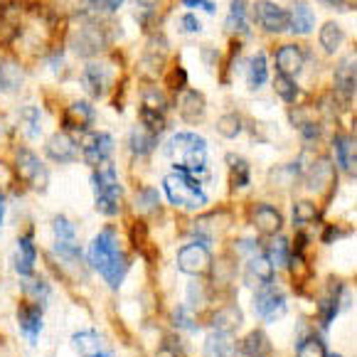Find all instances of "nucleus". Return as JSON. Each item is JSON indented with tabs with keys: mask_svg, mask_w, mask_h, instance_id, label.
<instances>
[{
	"mask_svg": "<svg viewBox=\"0 0 357 357\" xmlns=\"http://www.w3.org/2000/svg\"><path fill=\"white\" fill-rule=\"evenodd\" d=\"M89 261L96 271L104 276V281L111 289H119L128 271V261L123 257L121 247H119V239H116V231L111 227H106L104 231L96 234V239L89 247Z\"/></svg>",
	"mask_w": 357,
	"mask_h": 357,
	"instance_id": "f257e3e1",
	"label": "nucleus"
},
{
	"mask_svg": "<svg viewBox=\"0 0 357 357\" xmlns=\"http://www.w3.org/2000/svg\"><path fill=\"white\" fill-rule=\"evenodd\" d=\"M170 158L175 160V170L178 173H185L190 178L197 180V175L205 173L207 168V143L202 136L197 133H175L170 138L168 148H165Z\"/></svg>",
	"mask_w": 357,
	"mask_h": 357,
	"instance_id": "f03ea898",
	"label": "nucleus"
},
{
	"mask_svg": "<svg viewBox=\"0 0 357 357\" xmlns=\"http://www.w3.org/2000/svg\"><path fill=\"white\" fill-rule=\"evenodd\" d=\"M94 190H96V210L106 217H114L121 212V197H123V190L119 185V178H116V170L114 165L106 160V163L96 165L94 170Z\"/></svg>",
	"mask_w": 357,
	"mask_h": 357,
	"instance_id": "7ed1b4c3",
	"label": "nucleus"
},
{
	"mask_svg": "<svg viewBox=\"0 0 357 357\" xmlns=\"http://www.w3.org/2000/svg\"><path fill=\"white\" fill-rule=\"evenodd\" d=\"M163 188L168 200L173 202L175 207H183V210H200V207L207 205V195L202 192L200 180L190 178L185 173H170L168 178L163 180Z\"/></svg>",
	"mask_w": 357,
	"mask_h": 357,
	"instance_id": "20e7f679",
	"label": "nucleus"
},
{
	"mask_svg": "<svg viewBox=\"0 0 357 357\" xmlns=\"http://www.w3.org/2000/svg\"><path fill=\"white\" fill-rule=\"evenodd\" d=\"M15 173H17V178L25 180L30 188L40 190V192L47 190V183H50L47 168H45L43 160L32 151H27V148H20V151L15 153Z\"/></svg>",
	"mask_w": 357,
	"mask_h": 357,
	"instance_id": "39448f33",
	"label": "nucleus"
},
{
	"mask_svg": "<svg viewBox=\"0 0 357 357\" xmlns=\"http://www.w3.org/2000/svg\"><path fill=\"white\" fill-rule=\"evenodd\" d=\"M254 310L261 315L266 323L279 321L286 313V296L281 289H276L273 284L259 286V291L254 294Z\"/></svg>",
	"mask_w": 357,
	"mask_h": 357,
	"instance_id": "423d86ee",
	"label": "nucleus"
},
{
	"mask_svg": "<svg viewBox=\"0 0 357 357\" xmlns=\"http://www.w3.org/2000/svg\"><path fill=\"white\" fill-rule=\"evenodd\" d=\"M178 268L188 276H205L212 271V254L202 244H188L178 254Z\"/></svg>",
	"mask_w": 357,
	"mask_h": 357,
	"instance_id": "0eeeda50",
	"label": "nucleus"
},
{
	"mask_svg": "<svg viewBox=\"0 0 357 357\" xmlns=\"http://www.w3.org/2000/svg\"><path fill=\"white\" fill-rule=\"evenodd\" d=\"M72 50L79 57H94V54L104 52L106 50V35L99 25L86 22L84 27H79L77 35L72 40Z\"/></svg>",
	"mask_w": 357,
	"mask_h": 357,
	"instance_id": "6e6552de",
	"label": "nucleus"
},
{
	"mask_svg": "<svg viewBox=\"0 0 357 357\" xmlns=\"http://www.w3.org/2000/svg\"><path fill=\"white\" fill-rule=\"evenodd\" d=\"M54 236H57V254H62L69 261H79V242H77V229L67 217H54L52 222Z\"/></svg>",
	"mask_w": 357,
	"mask_h": 357,
	"instance_id": "1a4fd4ad",
	"label": "nucleus"
},
{
	"mask_svg": "<svg viewBox=\"0 0 357 357\" xmlns=\"http://www.w3.org/2000/svg\"><path fill=\"white\" fill-rule=\"evenodd\" d=\"M111 151H114V138L109 133H91L86 136V141L82 143V153H84V160L89 165H101L109 160Z\"/></svg>",
	"mask_w": 357,
	"mask_h": 357,
	"instance_id": "9d476101",
	"label": "nucleus"
},
{
	"mask_svg": "<svg viewBox=\"0 0 357 357\" xmlns=\"http://www.w3.org/2000/svg\"><path fill=\"white\" fill-rule=\"evenodd\" d=\"M72 342L82 357H114V350L109 347V342H106L96 331L74 333Z\"/></svg>",
	"mask_w": 357,
	"mask_h": 357,
	"instance_id": "9b49d317",
	"label": "nucleus"
},
{
	"mask_svg": "<svg viewBox=\"0 0 357 357\" xmlns=\"http://www.w3.org/2000/svg\"><path fill=\"white\" fill-rule=\"evenodd\" d=\"M257 20L261 22L264 30L273 32V35L289 30V13H286L281 6L268 3V0H261V3L257 6Z\"/></svg>",
	"mask_w": 357,
	"mask_h": 357,
	"instance_id": "f8f14e48",
	"label": "nucleus"
},
{
	"mask_svg": "<svg viewBox=\"0 0 357 357\" xmlns=\"http://www.w3.org/2000/svg\"><path fill=\"white\" fill-rule=\"evenodd\" d=\"M62 123L67 131L84 133L86 128L94 123V109H91V104H86V101H74V104H69L67 109H64Z\"/></svg>",
	"mask_w": 357,
	"mask_h": 357,
	"instance_id": "ddd939ff",
	"label": "nucleus"
},
{
	"mask_svg": "<svg viewBox=\"0 0 357 357\" xmlns=\"http://www.w3.org/2000/svg\"><path fill=\"white\" fill-rule=\"evenodd\" d=\"M17 323H20V331L25 333L27 340L35 345L37 337H40V331H43V308L37 303H30V301L20 303V308H17Z\"/></svg>",
	"mask_w": 357,
	"mask_h": 357,
	"instance_id": "4468645a",
	"label": "nucleus"
},
{
	"mask_svg": "<svg viewBox=\"0 0 357 357\" xmlns=\"http://www.w3.org/2000/svg\"><path fill=\"white\" fill-rule=\"evenodd\" d=\"M111 77H114V72H111L109 64L104 62H94L86 67L84 72V86L86 91H89L94 99H99V96L106 94V89L111 86Z\"/></svg>",
	"mask_w": 357,
	"mask_h": 357,
	"instance_id": "2eb2a0df",
	"label": "nucleus"
},
{
	"mask_svg": "<svg viewBox=\"0 0 357 357\" xmlns=\"http://www.w3.org/2000/svg\"><path fill=\"white\" fill-rule=\"evenodd\" d=\"M303 64L305 57L301 52V47H296V45H284V47L276 50V69H279L281 77L294 79L296 74H301Z\"/></svg>",
	"mask_w": 357,
	"mask_h": 357,
	"instance_id": "dca6fc26",
	"label": "nucleus"
},
{
	"mask_svg": "<svg viewBox=\"0 0 357 357\" xmlns=\"http://www.w3.org/2000/svg\"><path fill=\"white\" fill-rule=\"evenodd\" d=\"M45 151H47L50 160H54V163H72L77 158V143H74V138L69 133L62 131L50 138Z\"/></svg>",
	"mask_w": 357,
	"mask_h": 357,
	"instance_id": "f3484780",
	"label": "nucleus"
},
{
	"mask_svg": "<svg viewBox=\"0 0 357 357\" xmlns=\"http://www.w3.org/2000/svg\"><path fill=\"white\" fill-rule=\"evenodd\" d=\"M254 227H257L259 234L264 236H276L284 227V220H281V212L271 205H259L254 210Z\"/></svg>",
	"mask_w": 357,
	"mask_h": 357,
	"instance_id": "a211bd4d",
	"label": "nucleus"
},
{
	"mask_svg": "<svg viewBox=\"0 0 357 357\" xmlns=\"http://www.w3.org/2000/svg\"><path fill=\"white\" fill-rule=\"evenodd\" d=\"M210 326L215 333H229L231 335L236 328L242 326V310H239V305L229 303V305H225V308L215 310V313H212Z\"/></svg>",
	"mask_w": 357,
	"mask_h": 357,
	"instance_id": "6ab92c4d",
	"label": "nucleus"
},
{
	"mask_svg": "<svg viewBox=\"0 0 357 357\" xmlns=\"http://www.w3.org/2000/svg\"><path fill=\"white\" fill-rule=\"evenodd\" d=\"M273 276H276V266H273L264 254H257V257L249 259V264H247L249 284H257V286L273 284Z\"/></svg>",
	"mask_w": 357,
	"mask_h": 357,
	"instance_id": "aec40b11",
	"label": "nucleus"
},
{
	"mask_svg": "<svg viewBox=\"0 0 357 357\" xmlns=\"http://www.w3.org/2000/svg\"><path fill=\"white\" fill-rule=\"evenodd\" d=\"M178 111H180V116H183L188 123L200 121L202 116H205V96H202L200 91L188 89L183 96H180Z\"/></svg>",
	"mask_w": 357,
	"mask_h": 357,
	"instance_id": "412c9836",
	"label": "nucleus"
},
{
	"mask_svg": "<svg viewBox=\"0 0 357 357\" xmlns=\"http://www.w3.org/2000/svg\"><path fill=\"white\" fill-rule=\"evenodd\" d=\"M335 89L345 101H350L352 96H355V59H352V57L342 59V62L337 64V69H335Z\"/></svg>",
	"mask_w": 357,
	"mask_h": 357,
	"instance_id": "4be33fe9",
	"label": "nucleus"
},
{
	"mask_svg": "<svg viewBox=\"0 0 357 357\" xmlns=\"http://www.w3.org/2000/svg\"><path fill=\"white\" fill-rule=\"evenodd\" d=\"M37 261V252H35V244H32V236L25 234L17 239V254H15V271L20 276H30L32 268H35Z\"/></svg>",
	"mask_w": 357,
	"mask_h": 357,
	"instance_id": "5701e85b",
	"label": "nucleus"
},
{
	"mask_svg": "<svg viewBox=\"0 0 357 357\" xmlns=\"http://www.w3.org/2000/svg\"><path fill=\"white\" fill-rule=\"evenodd\" d=\"M236 345L229 333H210L205 340V357H234Z\"/></svg>",
	"mask_w": 357,
	"mask_h": 357,
	"instance_id": "b1692460",
	"label": "nucleus"
},
{
	"mask_svg": "<svg viewBox=\"0 0 357 357\" xmlns=\"http://www.w3.org/2000/svg\"><path fill=\"white\" fill-rule=\"evenodd\" d=\"M239 352L247 357H268L271 355V340L264 331H252L239 342Z\"/></svg>",
	"mask_w": 357,
	"mask_h": 357,
	"instance_id": "393cba45",
	"label": "nucleus"
},
{
	"mask_svg": "<svg viewBox=\"0 0 357 357\" xmlns=\"http://www.w3.org/2000/svg\"><path fill=\"white\" fill-rule=\"evenodd\" d=\"M25 82V69L17 62H0V91H17Z\"/></svg>",
	"mask_w": 357,
	"mask_h": 357,
	"instance_id": "a878e982",
	"label": "nucleus"
},
{
	"mask_svg": "<svg viewBox=\"0 0 357 357\" xmlns=\"http://www.w3.org/2000/svg\"><path fill=\"white\" fill-rule=\"evenodd\" d=\"M313 22H315V15L308 6L303 3H296L294 10L289 13V30L294 35H308L313 30Z\"/></svg>",
	"mask_w": 357,
	"mask_h": 357,
	"instance_id": "bb28decb",
	"label": "nucleus"
},
{
	"mask_svg": "<svg viewBox=\"0 0 357 357\" xmlns=\"http://www.w3.org/2000/svg\"><path fill=\"white\" fill-rule=\"evenodd\" d=\"M155 143H158V136L148 131V128H143L141 123H138V126L131 131V136H128V148H131V153L138 158L148 155V153L155 148Z\"/></svg>",
	"mask_w": 357,
	"mask_h": 357,
	"instance_id": "cd10ccee",
	"label": "nucleus"
},
{
	"mask_svg": "<svg viewBox=\"0 0 357 357\" xmlns=\"http://www.w3.org/2000/svg\"><path fill=\"white\" fill-rule=\"evenodd\" d=\"M340 298H342V286L340 284H331L328 286V294L323 296V301H321V323H323V328H328L331 326V321L337 315V308H340Z\"/></svg>",
	"mask_w": 357,
	"mask_h": 357,
	"instance_id": "c85d7f7f",
	"label": "nucleus"
},
{
	"mask_svg": "<svg viewBox=\"0 0 357 357\" xmlns=\"http://www.w3.org/2000/svg\"><path fill=\"white\" fill-rule=\"evenodd\" d=\"M333 148H335V155H337L340 168L355 175V141L347 138V136H337L335 143H333Z\"/></svg>",
	"mask_w": 357,
	"mask_h": 357,
	"instance_id": "c756f323",
	"label": "nucleus"
},
{
	"mask_svg": "<svg viewBox=\"0 0 357 357\" xmlns=\"http://www.w3.org/2000/svg\"><path fill=\"white\" fill-rule=\"evenodd\" d=\"M318 40H321L323 50H326L328 54H333L342 43H345V32H342V27L337 25V22H326V25L321 27Z\"/></svg>",
	"mask_w": 357,
	"mask_h": 357,
	"instance_id": "7c9ffc66",
	"label": "nucleus"
},
{
	"mask_svg": "<svg viewBox=\"0 0 357 357\" xmlns=\"http://www.w3.org/2000/svg\"><path fill=\"white\" fill-rule=\"evenodd\" d=\"M143 106L141 111H148V114H158V116H165V109H168V101H165V94L160 89H155L153 84H148L143 89Z\"/></svg>",
	"mask_w": 357,
	"mask_h": 357,
	"instance_id": "2f4dec72",
	"label": "nucleus"
},
{
	"mask_svg": "<svg viewBox=\"0 0 357 357\" xmlns=\"http://www.w3.org/2000/svg\"><path fill=\"white\" fill-rule=\"evenodd\" d=\"M227 163H229V178L234 188H247L252 183V173H249V163L239 155H227Z\"/></svg>",
	"mask_w": 357,
	"mask_h": 357,
	"instance_id": "473e14b6",
	"label": "nucleus"
},
{
	"mask_svg": "<svg viewBox=\"0 0 357 357\" xmlns=\"http://www.w3.org/2000/svg\"><path fill=\"white\" fill-rule=\"evenodd\" d=\"M22 291H25L27 301H30V303H37L40 308H43L50 298V286L45 284L43 279H32V276H27V279L22 281Z\"/></svg>",
	"mask_w": 357,
	"mask_h": 357,
	"instance_id": "72a5a7b5",
	"label": "nucleus"
},
{
	"mask_svg": "<svg viewBox=\"0 0 357 357\" xmlns=\"http://www.w3.org/2000/svg\"><path fill=\"white\" fill-rule=\"evenodd\" d=\"M308 180H310L308 183L310 190H323L326 185H331L333 180H335L331 160H318V163H313V170H310Z\"/></svg>",
	"mask_w": 357,
	"mask_h": 357,
	"instance_id": "f704fd0d",
	"label": "nucleus"
},
{
	"mask_svg": "<svg viewBox=\"0 0 357 357\" xmlns=\"http://www.w3.org/2000/svg\"><path fill=\"white\" fill-rule=\"evenodd\" d=\"M227 30L229 32H249L247 3H244V0H231L229 15H227Z\"/></svg>",
	"mask_w": 357,
	"mask_h": 357,
	"instance_id": "c9c22d12",
	"label": "nucleus"
},
{
	"mask_svg": "<svg viewBox=\"0 0 357 357\" xmlns=\"http://www.w3.org/2000/svg\"><path fill=\"white\" fill-rule=\"evenodd\" d=\"M266 252H268L266 259L273 264V266H284V264L289 261V257H291V252H289V239H286V236H273Z\"/></svg>",
	"mask_w": 357,
	"mask_h": 357,
	"instance_id": "e433bc0d",
	"label": "nucleus"
},
{
	"mask_svg": "<svg viewBox=\"0 0 357 357\" xmlns=\"http://www.w3.org/2000/svg\"><path fill=\"white\" fill-rule=\"evenodd\" d=\"M328 350H326V342L321 337L315 335H308L296 345V357H326Z\"/></svg>",
	"mask_w": 357,
	"mask_h": 357,
	"instance_id": "4c0bfd02",
	"label": "nucleus"
},
{
	"mask_svg": "<svg viewBox=\"0 0 357 357\" xmlns=\"http://www.w3.org/2000/svg\"><path fill=\"white\" fill-rule=\"evenodd\" d=\"M266 79H268L266 57H264V54H257V57L249 62V86H252V89H259V86L266 84Z\"/></svg>",
	"mask_w": 357,
	"mask_h": 357,
	"instance_id": "58836bf2",
	"label": "nucleus"
},
{
	"mask_svg": "<svg viewBox=\"0 0 357 357\" xmlns=\"http://www.w3.org/2000/svg\"><path fill=\"white\" fill-rule=\"evenodd\" d=\"M20 126L22 131H25L27 138H35L37 133H40V111L35 109V106H25V109H20Z\"/></svg>",
	"mask_w": 357,
	"mask_h": 357,
	"instance_id": "ea45409f",
	"label": "nucleus"
},
{
	"mask_svg": "<svg viewBox=\"0 0 357 357\" xmlns=\"http://www.w3.org/2000/svg\"><path fill=\"white\" fill-rule=\"evenodd\" d=\"M318 220V210H315L313 202L308 200H298L294 205V222L298 227H305V225H313Z\"/></svg>",
	"mask_w": 357,
	"mask_h": 357,
	"instance_id": "a19ab883",
	"label": "nucleus"
},
{
	"mask_svg": "<svg viewBox=\"0 0 357 357\" xmlns=\"http://www.w3.org/2000/svg\"><path fill=\"white\" fill-rule=\"evenodd\" d=\"M273 91H276V94H279V99H284L286 104H294L296 96H298V86L294 84V79L281 77V74L273 79Z\"/></svg>",
	"mask_w": 357,
	"mask_h": 357,
	"instance_id": "79ce46f5",
	"label": "nucleus"
},
{
	"mask_svg": "<svg viewBox=\"0 0 357 357\" xmlns=\"http://www.w3.org/2000/svg\"><path fill=\"white\" fill-rule=\"evenodd\" d=\"M217 131L225 138H236L242 133V119L236 114H225L220 121H217Z\"/></svg>",
	"mask_w": 357,
	"mask_h": 357,
	"instance_id": "37998d69",
	"label": "nucleus"
},
{
	"mask_svg": "<svg viewBox=\"0 0 357 357\" xmlns=\"http://www.w3.org/2000/svg\"><path fill=\"white\" fill-rule=\"evenodd\" d=\"M289 268H291V276H294V281H298V284H303V281H308L310 279V266H308V261L303 259V254H291L289 257Z\"/></svg>",
	"mask_w": 357,
	"mask_h": 357,
	"instance_id": "c03bdc74",
	"label": "nucleus"
},
{
	"mask_svg": "<svg viewBox=\"0 0 357 357\" xmlns=\"http://www.w3.org/2000/svg\"><path fill=\"white\" fill-rule=\"evenodd\" d=\"M136 207L141 212H155L158 210V192L155 188H143L136 195Z\"/></svg>",
	"mask_w": 357,
	"mask_h": 357,
	"instance_id": "a18cd8bd",
	"label": "nucleus"
},
{
	"mask_svg": "<svg viewBox=\"0 0 357 357\" xmlns=\"http://www.w3.org/2000/svg\"><path fill=\"white\" fill-rule=\"evenodd\" d=\"M185 84H188V72H185L180 64H175V67L170 69V74H168V86L173 91H183Z\"/></svg>",
	"mask_w": 357,
	"mask_h": 357,
	"instance_id": "49530a36",
	"label": "nucleus"
},
{
	"mask_svg": "<svg viewBox=\"0 0 357 357\" xmlns=\"http://www.w3.org/2000/svg\"><path fill=\"white\" fill-rule=\"evenodd\" d=\"M173 323L178 328H185V331H197V323L192 321V315L188 313V308L185 305H180V308H175L173 313Z\"/></svg>",
	"mask_w": 357,
	"mask_h": 357,
	"instance_id": "de8ad7c7",
	"label": "nucleus"
},
{
	"mask_svg": "<svg viewBox=\"0 0 357 357\" xmlns=\"http://www.w3.org/2000/svg\"><path fill=\"white\" fill-rule=\"evenodd\" d=\"M301 133H303V141L305 143H315L318 138H321V123L305 121L303 126H301Z\"/></svg>",
	"mask_w": 357,
	"mask_h": 357,
	"instance_id": "09e8293b",
	"label": "nucleus"
},
{
	"mask_svg": "<svg viewBox=\"0 0 357 357\" xmlns=\"http://www.w3.org/2000/svg\"><path fill=\"white\" fill-rule=\"evenodd\" d=\"M180 25H183V32H200V30H202L200 20H197L195 15H183Z\"/></svg>",
	"mask_w": 357,
	"mask_h": 357,
	"instance_id": "8fccbe9b",
	"label": "nucleus"
},
{
	"mask_svg": "<svg viewBox=\"0 0 357 357\" xmlns=\"http://www.w3.org/2000/svg\"><path fill=\"white\" fill-rule=\"evenodd\" d=\"M183 6L185 8H202V10H207V13L217 10V6L212 3V0H183Z\"/></svg>",
	"mask_w": 357,
	"mask_h": 357,
	"instance_id": "3c124183",
	"label": "nucleus"
},
{
	"mask_svg": "<svg viewBox=\"0 0 357 357\" xmlns=\"http://www.w3.org/2000/svg\"><path fill=\"white\" fill-rule=\"evenodd\" d=\"M96 8H106V10H119L123 0H91Z\"/></svg>",
	"mask_w": 357,
	"mask_h": 357,
	"instance_id": "603ef678",
	"label": "nucleus"
},
{
	"mask_svg": "<svg viewBox=\"0 0 357 357\" xmlns=\"http://www.w3.org/2000/svg\"><path fill=\"white\" fill-rule=\"evenodd\" d=\"M153 357H178V352H175L173 347L163 345V347H160V350H158V352H155V355H153Z\"/></svg>",
	"mask_w": 357,
	"mask_h": 357,
	"instance_id": "864d4df0",
	"label": "nucleus"
},
{
	"mask_svg": "<svg viewBox=\"0 0 357 357\" xmlns=\"http://www.w3.org/2000/svg\"><path fill=\"white\" fill-rule=\"evenodd\" d=\"M340 234H342L340 229H333L331 227V229H326V236H323V239H326V244H333V239H337Z\"/></svg>",
	"mask_w": 357,
	"mask_h": 357,
	"instance_id": "5fc2aeb1",
	"label": "nucleus"
},
{
	"mask_svg": "<svg viewBox=\"0 0 357 357\" xmlns=\"http://www.w3.org/2000/svg\"><path fill=\"white\" fill-rule=\"evenodd\" d=\"M136 3L141 8H146V10H153V8H158V3H160V0H136Z\"/></svg>",
	"mask_w": 357,
	"mask_h": 357,
	"instance_id": "6e6d98bb",
	"label": "nucleus"
},
{
	"mask_svg": "<svg viewBox=\"0 0 357 357\" xmlns=\"http://www.w3.org/2000/svg\"><path fill=\"white\" fill-rule=\"evenodd\" d=\"M3 217H6V195L0 192V227H3Z\"/></svg>",
	"mask_w": 357,
	"mask_h": 357,
	"instance_id": "4d7b16f0",
	"label": "nucleus"
},
{
	"mask_svg": "<svg viewBox=\"0 0 357 357\" xmlns=\"http://www.w3.org/2000/svg\"><path fill=\"white\" fill-rule=\"evenodd\" d=\"M3 131H6V126H3V121H0V133H3Z\"/></svg>",
	"mask_w": 357,
	"mask_h": 357,
	"instance_id": "13d9d810",
	"label": "nucleus"
},
{
	"mask_svg": "<svg viewBox=\"0 0 357 357\" xmlns=\"http://www.w3.org/2000/svg\"><path fill=\"white\" fill-rule=\"evenodd\" d=\"M326 357H342V355H326Z\"/></svg>",
	"mask_w": 357,
	"mask_h": 357,
	"instance_id": "bf43d9fd",
	"label": "nucleus"
}]
</instances>
